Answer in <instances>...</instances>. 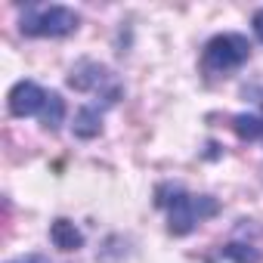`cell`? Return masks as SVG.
I'll list each match as a JSON object with an SVG mask.
<instances>
[{"label":"cell","mask_w":263,"mask_h":263,"mask_svg":"<svg viewBox=\"0 0 263 263\" xmlns=\"http://www.w3.org/2000/svg\"><path fill=\"white\" fill-rule=\"evenodd\" d=\"M220 257L229 263H260V251L254 245H241V241H229L220 248Z\"/></svg>","instance_id":"cell-9"},{"label":"cell","mask_w":263,"mask_h":263,"mask_svg":"<svg viewBox=\"0 0 263 263\" xmlns=\"http://www.w3.org/2000/svg\"><path fill=\"white\" fill-rule=\"evenodd\" d=\"M248 59H251V41L238 31H223V34H214L204 44L198 68H201L204 81H226Z\"/></svg>","instance_id":"cell-3"},{"label":"cell","mask_w":263,"mask_h":263,"mask_svg":"<svg viewBox=\"0 0 263 263\" xmlns=\"http://www.w3.org/2000/svg\"><path fill=\"white\" fill-rule=\"evenodd\" d=\"M19 263H34V260H19Z\"/></svg>","instance_id":"cell-11"},{"label":"cell","mask_w":263,"mask_h":263,"mask_svg":"<svg viewBox=\"0 0 263 263\" xmlns=\"http://www.w3.org/2000/svg\"><path fill=\"white\" fill-rule=\"evenodd\" d=\"M232 124V134L245 143H254V140H263V118L260 115H232L229 118Z\"/></svg>","instance_id":"cell-8"},{"label":"cell","mask_w":263,"mask_h":263,"mask_svg":"<svg viewBox=\"0 0 263 263\" xmlns=\"http://www.w3.org/2000/svg\"><path fill=\"white\" fill-rule=\"evenodd\" d=\"M7 105L13 118H41L44 130H59L65 121V99L56 90H44L37 81L13 84Z\"/></svg>","instance_id":"cell-2"},{"label":"cell","mask_w":263,"mask_h":263,"mask_svg":"<svg viewBox=\"0 0 263 263\" xmlns=\"http://www.w3.org/2000/svg\"><path fill=\"white\" fill-rule=\"evenodd\" d=\"M260 118H263V115H260Z\"/></svg>","instance_id":"cell-12"},{"label":"cell","mask_w":263,"mask_h":263,"mask_svg":"<svg viewBox=\"0 0 263 263\" xmlns=\"http://www.w3.org/2000/svg\"><path fill=\"white\" fill-rule=\"evenodd\" d=\"M155 204L167 214V232L177 238L192 235L204 220L220 214V201L214 195H195L180 183H161L155 189Z\"/></svg>","instance_id":"cell-1"},{"label":"cell","mask_w":263,"mask_h":263,"mask_svg":"<svg viewBox=\"0 0 263 263\" xmlns=\"http://www.w3.org/2000/svg\"><path fill=\"white\" fill-rule=\"evenodd\" d=\"M50 241H53L59 251H78V248L84 245V232H81L71 220L59 217V220H53V226H50Z\"/></svg>","instance_id":"cell-7"},{"label":"cell","mask_w":263,"mask_h":263,"mask_svg":"<svg viewBox=\"0 0 263 263\" xmlns=\"http://www.w3.org/2000/svg\"><path fill=\"white\" fill-rule=\"evenodd\" d=\"M81 28V16L71 7L53 4V7H25L19 19V31L25 37H68Z\"/></svg>","instance_id":"cell-4"},{"label":"cell","mask_w":263,"mask_h":263,"mask_svg":"<svg viewBox=\"0 0 263 263\" xmlns=\"http://www.w3.org/2000/svg\"><path fill=\"white\" fill-rule=\"evenodd\" d=\"M251 25H254V34H257V37L263 41V7H260V10L254 13V19H251Z\"/></svg>","instance_id":"cell-10"},{"label":"cell","mask_w":263,"mask_h":263,"mask_svg":"<svg viewBox=\"0 0 263 263\" xmlns=\"http://www.w3.org/2000/svg\"><path fill=\"white\" fill-rule=\"evenodd\" d=\"M68 87L78 90V93H90V96H99L105 108H111L121 96H124V87L121 81L99 62L93 59H81L71 71H68Z\"/></svg>","instance_id":"cell-5"},{"label":"cell","mask_w":263,"mask_h":263,"mask_svg":"<svg viewBox=\"0 0 263 263\" xmlns=\"http://www.w3.org/2000/svg\"><path fill=\"white\" fill-rule=\"evenodd\" d=\"M102 105H81L78 108V115H74V124H71V130H74V137L78 140H93V137H99L102 134Z\"/></svg>","instance_id":"cell-6"}]
</instances>
